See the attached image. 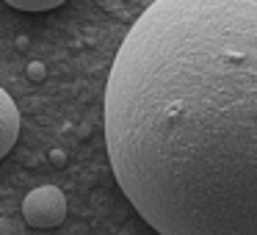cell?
I'll return each mask as SVG.
<instances>
[{"mask_svg":"<svg viewBox=\"0 0 257 235\" xmlns=\"http://www.w3.org/2000/svg\"><path fill=\"white\" fill-rule=\"evenodd\" d=\"M25 75H28L31 83H45L47 80V67L42 61H31L28 67H25Z\"/></svg>","mask_w":257,"mask_h":235,"instance_id":"5b68a950","label":"cell"},{"mask_svg":"<svg viewBox=\"0 0 257 235\" xmlns=\"http://www.w3.org/2000/svg\"><path fill=\"white\" fill-rule=\"evenodd\" d=\"M25 47H28V36H20V39H17V50H25Z\"/></svg>","mask_w":257,"mask_h":235,"instance_id":"52a82bcc","label":"cell"},{"mask_svg":"<svg viewBox=\"0 0 257 235\" xmlns=\"http://www.w3.org/2000/svg\"><path fill=\"white\" fill-rule=\"evenodd\" d=\"M20 136V111L12 94L0 86V158H6Z\"/></svg>","mask_w":257,"mask_h":235,"instance_id":"3957f363","label":"cell"},{"mask_svg":"<svg viewBox=\"0 0 257 235\" xmlns=\"http://www.w3.org/2000/svg\"><path fill=\"white\" fill-rule=\"evenodd\" d=\"M105 150L163 235H257V0H155L105 83Z\"/></svg>","mask_w":257,"mask_h":235,"instance_id":"6da1fadb","label":"cell"},{"mask_svg":"<svg viewBox=\"0 0 257 235\" xmlns=\"http://www.w3.org/2000/svg\"><path fill=\"white\" fill-rule=\"evenodd\" d=\"M47 161H50L56 169L67 166V155H64V150H50V155H47Z\"/></svg>","mask_w":257,"mask_h":235,"instance_id":"8992f818","label":"cell"},{"mask_svg":"<svg viewBox=\"0 0 257 235\" xmlns=\"http://www.w3.org/2000/svg\"><path fill=\"white\" fill-rule=\"evenodd\" d=\"M23 216L28 227L53 229L67 218V196L56 185H39L23 199Z\"/></svg>","mask_w":257,"mask_h":235,"instance_id":"7a4b0ae2","label":"cell"},{"mask_svg":"<svg viewBox=\"0 0 257 235\" xmlns=\"http://www.w3.org/2000/svg\"><path fill=\"white\" fill-rule=\"evenodd\" d=\"M67 0H6V6L17 9V12H50V9L64 6Z\"/></svg>","mask_w":257,"mask_h":235,"instance_id":"277c9868","label":"cell"}]
</instances>
